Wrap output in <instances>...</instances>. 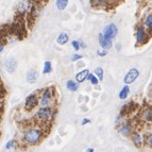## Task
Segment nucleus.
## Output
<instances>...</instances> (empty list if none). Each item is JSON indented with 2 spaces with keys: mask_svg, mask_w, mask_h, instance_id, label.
Instances as JSON below:
<instances>
[{
  "mask_svg": "<svg viewBox=\"0 0 152 152\" xmlns=\"http://www.w3.org/2000/svg\"><path fill=\"white\" fill-rule=\"evenodd\" d=\"M44 137V132L41 128L33 127L30 129H27L23 132V138L26 144L28 145H36L39 144Z\"/></svg>",
  "mask_w": 152,
  "mask_h": 152,
  "instance_id": "obj_1",
  "label": "nucleus"
},
{
  "mask_svg": "<svg viewBox=\"0 0 152 152\" xmlns=\"http://www.w3.org/2000/svg\"><path fill=\"white\" fill-rule=\"evenodd\" d=\"M36 118L42 122H47L51 118H53V109L51 107H41L36 112Z\"/></svg>",
  "mask_w": 152,
  "mask_h": 152,
  "instance_id": "obj_2",
  "label": "nucleus"
},
{
  "mask_svg": "<svg viewBox=\"0 0 152 152\" xmlns=\"http://www.w3.org/2000/svg\"><path fill=\"white\" fill-rule=\"evenodd\" d=\"M53 89L49 87L43 91L41 94V98L38 99V104H41V107H50V104L52 103L53 100Z\"/></svg>",
  "mask_w": 152,
  "mask_h": 152,
  "instance_id": "obj_3",
  "label": "nucleus"
},
{
  "mask_svg": "<svg viewBox=\"0 0 152 152\" xmlns=\"http://www.w3.org/2000/svg\"><path fill=\"white\" fill-rule=\"evenodd\" d=\"M38 105V97L36 94H31L27 97L25 102V109L28 112L33 111Z\"/></svg>",
  "mask_w": 152,
  "mask_h": 152,
  "instance_id": "obj_4",
  "label": "nucleus"
},
{
  "mask_svg": "<svg viewBox=\"0 0 152 152\" xmlns=\"http://www.w3.org/2000/svg\"><path fill=\"white\" fill-rule=\"evenodd\" d=\"M148 34H149V33L145 30L144 27H142V26H140V27H138V29H137V32H136V42H137V44L144 45V44L147 43L148 39H149V36H148Z\"/></svg>",
  "mask_w": 152,
  "mask_h": 152,
  "instance_id": "obj_5",
  "label": "nucleus"
},
{
  "mask_svg": "<svg viewBox=\"0 0 152 152\" xmlns=\"http://www.w3.org/2000/svg\"><path fill=\"white\" fill-rule=\"evenodd\" d=\"M140 77V71H138V69L136 68H131L129 71L127 72V75L124 76V82L127 85H129V84L133 83V82L136 80L137 78Z\"/></svg>",
  "mask_w": 152,
  "mask_h": 152,
  "instance_id": "obj_6",
  "label": "nucleus"
},
{
  "mask_svg": "<svg viewBox=\"0 0 152 152\" xmlns=\"http://www.w3.org/2000/svg\"><path fill=\"white\" fill-rule=\"evenodd\" d=\"M131 136V140L133 142L136 148H142V145H144V136L140 134L138 131H134L132 132V134L130 135Z\"/></svg>",
  "mask_w": 152,
  "mask_h": 152,
  "instance_id": "obj_7",
  "label": "nucleus"
},
{
  "mask_svg": "<svg viewBox=\"0 0 152 152\" xmlns=\"http://www.w3.org/2000/svg\"><path fill=\"white\" fill-rule=\"evenodd\" d=\"M117 32H118V30H117V27L114 25V23H110V25H107L105 28H104V31H103V34L104 36H107V38H110V39H113L114 37H116L117 35Z\"/></svg>",
  "mask_w": 152,
  "mask_h": 152,
  "instance_id": "obj_8",
  "label": "nucleus"
},
{
  "mask_svg": "<svg viewBox=\"0 0 152 152\" xmlns=\"http://www.w3.org/2000/svg\"><path fill=\"white\" fill-rule=\"evenodd\" d=\"M118 132H119L122 136L129 137L132 134V132H133V127H132V124H129V122H124V124H121L119 126Z\"/></svg>",
  "mask_w": 152,
  "mask_h": 152,
  "instance_id": "obj_9",
  "label": "nucleus"
},
{
  "mask_svg": "<svg viewBox=\"0 0 152 152\" xmlns=\"http://www.w3.org/2000/svg\"><path fill=\"white\" fill-rule=\"evenodd\" d=\"M99 44L101 46V48L103 50H107V49L112 48V39L107 38V36H104L103 34H99Z\"/></svg>",
  "mask_w": 152,
  "mask_h": 152,
  "instance_id": "obj_10",
  "label": "nucleus"
},
{
  "mask_svg": "<svg viewBox=\"0 0 152 152\" xmlns=\"http://www.w3.org/2000/svg\"><path fill=\"white\" fill-rule=\"evenodd\" d=\"M31 7H32V3H31V0H23L19 5H18V12L20 14H26V13H29Z\"/></svg>",
  "mask_w": 152,
  "mask_h": 152,
  "instance_id": "obj_11",
  "label": "nucleus"
},
{
  "mask_svg": "<svg viewBox=\"0 0 152 152\" xmlns=\"http://www.w3.org/2000/svg\"><path fill=\"white\" fill-rule=\"evenodd\" d=\"M152 119V111L151 107H145L142 111V114H140V120L144 122H151Z\"/></svg>",
  "mask_w": 152,
  "mask_h": 152,
  "instance_id": "obj_12",
  "label": "nucleus"
},
{
  "mask_svg": "<svg viewBox=\"0 0 152 152\" xmlns=\"http://www.w3.org/2000/svg\"><path fill=\"white\" fill-rule=\"evenodd\" d=\"M16 67H17V62H16L15 58H8L5 61V69L8 72L13 74L16 70Z\"/></svg>",
  "mask_w": 152,
  "mask_h": 152,
  "instance_id": "obj_13",
  "label": "nucleus"
},
{
  "mask_svg": "<svg viewBox=\"0 0 152 152\" xmlns=\"http://www.w3.org/2000/svg\"><path fill=\"white\" fill-rule=\"evenodd\" d=\"M91 5L95 9H105L109 7L107 0H91Z\"/></svg>",
  "mask_w": 152,
  "mask_h": 152,
  "instance_id": "obj_14",
  "label": "nucleus"
},
{
  "mask_svg": "<svg viewBox=\"0 0 152 152\" xmlns=\"http://www.w3.org/2000/svg\"><path fill=\"white\" fill-rule=\"evenodd\" d=\"M38 79V72L34 69H31V70L28 71V74H27V81L28 83L30 84H34L36 83Z\"/></svg>",
  "mask_w": 152,
  "mask_h": 152,
  "instance_id": "obj_15",
  "label": "nucleus"
},
{
  "mask_svg": "<svg viewBox=\"0 0 152 152\" xmlns=\"http://www.w3.org/2000/svg\"><path fill=\"white\" fill-rule=\"evenodd\" d=\"M89 74V70L88 69H83L82 71H79L78 74L76 75V80H77V83H82L86 80L87 76Z\"/></svg>",
  "mask_w": 152,
  "mask_h": 152,
  "instance_id": "obj_16",
  "label": "nucleus"
},
{
  "mask_svg": "<svg viewBox=\"0 0 152 152\" xmlns=\"http://www.w3.org/2000/svg\"><path fill=\"white\" fill-rule=\"evenodd\" d=\"M68 41H69V36H68V34L65 32L61 33V34L58 36V38H56V43H58V45H62V46L66 45V44L68 43Z\"/></svg>",
  "mask_w": 152,
  "mask_h": 152,
  "instance_id": "obj_17",
  "label": "nucleus"
},
{
  "mask_svg": "<svg viewBox=\"0 0 152 152\" xmlns=\"http://www.w3.org/2000/svg\"><path fill=\"white\" fill-rule=\"evenodd\" d=\"M66 87L70 91H76L79 88V84L77 82L72 81V80H68V81L66 82Z\"/></svg>",
  "mask_w": 152,
  "mask_h": 152,
  "instance_id": "obj_18",
  "label": "nucleus"
},
{
  "mask_svg": "<svg viewBox=\"0 0 152 152\" xmlns=\"http://www.w3.org/2000/svg\"><path fill=\"white\" fill-rule=\"evenodd\" d=\"M129 94H130V87H129V85H124V86L121 88V91H119V98L121 99V100H124V99L128 98Z\"/></svg>",
  "mask_w": 152,
  "mask_h": 152,
  "instance_id": "obj_19",
  "label": "nucleus"
},
{
  "mask_svg": "<svg viewBox=\"0 0 152 152\" xmlns=\"http://www.w3.org/2000/svg\"><path fill=\"white\" fill-rule=\"evenodd\" d=\"M94 75L97 77V79H98L99 81H102V80H103V77H104L103 68H101V67H98V68H96V69H95Z\"/></svg>",
  "mask_w": 152,
  "mask_h": 152,
  "instance_id": "obj_20",
  "label": "nucleus"
},
{
  "mask_svg": "<svg viewBox=\"0 0 152 152\" xmlns=\"http://www.w3.org/2000/svg\"><path fill=\"white\" fill-rule=\"evenodd\" d=\"M67 4H68V0H56V7L58 10H65Z\"/></svg>",
  "mask_w": 152,
  "mask_h": 152,
  "instance_id": "obj_21",
  "label": "nucleus"
},
{
  "mask_svg": "<svg viewBox=\"0 0 152 152\" xmlns=\"http://www.w3.org/2000/svg\"><path fill=\"white\" fill-rule=\"evenodd\" d=\"M51 71H52V64H51V62L46 61V62H45V64H44L43 72H44L45 75H47V74H50Z\"/></svg>",
  "mask_w": 152,
  "mask_h": 152,
  "instance_id": "obj_22",
  "label": "nucleus"
},
{
  "mask_svg": "<svg viewBox=\"0 0 152 152\" xmlns=\"http://www.w3.org/2000/svg\"><path fill=\"white\" fill-rule=\"evenodd\" d=\"M86 79L88 80L89 82H91V84H93V85H97V84H98V82H99V80L97 79V77L95 76L94 74H91V72L88 74V76H87Z\"/></svg>",
  "mask_w": 152,
  "mask_h": 152,
  "instance_id": "obj_23",
  "label": "nucleus"
},
{
  "mask_svg": "<svg viewBox=\"0 0 152 152\" xmlns=\"http://www.w3.org/2000/svg\"><path fill=\"white\" fill-rule=\"evenodd\" d=\"M145 26H146V28L148 29V31H149V33H150V30H151V27H152V16L151 15H148V17L146 18Z\"/></svg>",
  "mask_w": 152,
  "mask_h": 152,
  "instance_id": "obj_24",
  "label": "nucleus"
},
{
  "mask_svg": "<svg viewBox=\"0 0 152 152\" xmlns=\"http://www.w3.org/2000/svg\"><path fill=\"white\" fill-rule=\"evenodd\" d=\"M144 142L146 145H148V147H150V148L152 147V134H151V133H149L148 135H146V136H145Z\"/></svg>",
  "mask_w": 152,
  "mask_h": 152,
  "instance_id": "obj_25",
  "label": "nucleus"
},
{
  "mask_svg": "<svg viewBox=\"0 0 152 152\" xmlns=\"http://www.w3.org/2000/svg\"><path fill=\"white\" fill-rule=\"evenodd\" d=\"M15 147H16V142L14 140H9V142H7V145H5V149L7 150L13 149V148H15Z\"/></svg>",
  "mask_w": 152,
  "mask_h": 152,
  "instance_id": "obj_26",
  "label": "nucleus"
},
{
  "mask_svg": "<svg viewBox=\"0 0 152 152\" xmlns=\"http://www.w3.org/2000/svg\"><path fill=\"white\" fill-rule=\"evenodd\" d=\"M81 58H83V56L82 54H79V53H76V54H74L72 56V58H71V60L74 62H76V61H80Z\"/></svg>",
  "mask_w": 152,
  "mask_h": 152,
  "instance_id": "obj_27",
  "label": "nucleus"
},
{
  "mask_svg": "<svg viewBox=\"0 0 152 152\" xmlns=\"http://www.w3.org/2000/svg\"><path fill=\"white\" fill-rule=\"evenodd\" d=\"M71 46L74 47V49L76 51L80 50V45H79V42L78 41H72V42H71Z\"/></svg>",
  "mask_w": 152,
  "mask_h": 152,
  "instance_id": "obj_28",
  "label": "nucleus"
},
{
  "mask_svg": "<svg viewBox=\"0 0 152 152\" xmlns=\"http://www.w3.org/2000/svg\"><path fill=\"white\" fill-rule=\"evenodd\" d=\"M97 54H98L99 56L103 58V56H105L107 54V50H103V49H102V50H99L98 52H97Z\"/></svg>",
  "mask_w": 152,
  "mask_h": 152,
  "instance_id": "obj_29",
  "label": "nucleus"
},
{
  "mask_svg": "<svg viewBox=\"0 0 152 152\" xmlns=\"http://www.w3.org/2000/svg\"><path fill=\"white\" fill-rule=\"evenodd\" d=\"M89 122H91V119H88V118H84V119L81 121V126H85V124H89Z\"/></svg>",
  "mask_w": 152,
  "mask_h": 152,
  "instance_id": "obj_30",
  "label": "nucleus"
},
{
  "mask_svg": "<svg viewBox=\"0 0 152 152\" xmlns=\"http://www.w3.org/2000/svg\"><path fill=\"white\" fill-rule=\"evenodd\" d=\"M79 45H80V48H83V49H85L86 48V45L84 44V42L82 41V39H79Z\"/></svg>",
  "mask_w": 152,
  "mask_h": 152,
  "instance_id": "obj_31",
  "label": "nucleus"
},
{
  "mask_svg": "<svg viewBox=\"0 0 152 152\" xmlns=\"http://www.w3.org/2000/svg\"><path fill=\"white\" fill-rule=\"evenodd\" d=\"M86 152H94V149H93V148H88V149L86 150Z\"/></svg>",
  "mask_w": 152,
  "mask_h": 152,
  "instance_id": "obj_32",
  "label": "nucleus"
},
{
  "mask_svg": "<svg viewBox=\"0 0 152 152\" xmlns=\"http://www.w3.org/2000/svg\"><path fill=\"white\" fill-rule=\"evenodd\" d=\"M116 49H117V51H119V50H120V45H119V44H118V45L116 46Z\"/></svg>",
  "mask_w": 152,
  "mask_h": 152,
  "instance_id": "obj_33",
  "label": "nucleus"
},
{
  "mask_svg": "<svg viewBox=\"0 0 152 152\" xmlns=\"http://www.w3.org/2000/svg\"><path fill=\"white\" fill-rule=\"evenodd\" d=\"M3 48H4V47H3L2 45H0V53H1V51L3 50Z\"/></svg>",
  "mask_w": 152,
  "mask_h": 152,
  "instance_id": "obj_34",
  "label": "nucleus"
}]
</instances>
